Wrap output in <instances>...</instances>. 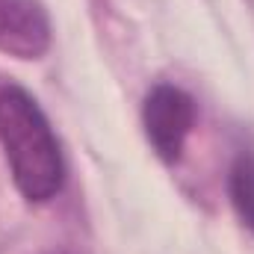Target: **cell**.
I'll list each match as a JSON object with an SVG mask.
<instances>
[{
	"label": "cell",
	"mask_w": 254,
	"mask_h": 254,
	"mask_svg": "<svg viewBox=\"0 0 254 254\" xmlns=\"http://www.w3.org/2000/svg\"><path fill=\"white\" fill-rule=\"evenodd\" d=\"M228 195L240 222L254 234V154H240L228 175Z\"/></svg>",
	"instance_id": "277c9868"
},
{
	"label": "cell",
	"mask_w": 254,
	"mask_h": 254,
	"mask_svg": "<svg viewBox=\"0 0 254 254\" xmlns=\"http://www.w3.org/2000/svg\"><path fill=\"white\" fill-rule=\"evenodd\" d=\"M195 101L190 92L160 83L148 92L145 104H142V127L145 136L154 148V154L163 163H178L187 139H190L192 127H195Z\"/></svg>",
	"instance_id": "7a4b0ae2"
},
{
	"label": "cell",
	"mask_w": 254,
	"mask_h": 254,
	"mask_svg": "<svg viewBox=\"0 0 254 254\" xmlns=\"http://www.w3.org/2000/svg\"><path fill=\"white\" fill-rule=\"evenodd\" d=\"M51 18L42 0H0V54L42 60L51 48Z\"/></svg>",
	"instance_id": "3957f363"
},
{
	"label": "cell",
	"mask_w": 254,
	"mask_h": 254,
	"mask_svg": "<svg viewBox=\"0 0 254 254\" xmlns=\"http://www.w3.org/2000/svg\"><path fill=\"white\" fill-rule=\"evenodd\" d=\"M0 145L21 198L45 204L63 192L65 160L42 107L21 86L0 89Z\"/></svg>",
	"instance_id": "6da1fadb"
},
{
	"label": "cell",
	"mask_w": 254,
	"mask_h": 254,
	"mask_svg": "<svg viewBox=\"0 0 254 254\" xmlns=\"http://www.w3.org/2000/svg\"><path fill=\"white\" fill-rule=\"evenodd\" d=\"M48 254H65V252H48Z\"/></svg>",
	"instance_id": "5b68a950"
}]
</instances>
